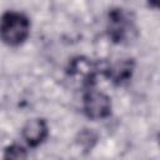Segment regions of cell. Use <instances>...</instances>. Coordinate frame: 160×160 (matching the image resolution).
Returning <instances> with one entry per match:
<instances>
[{"mask_svg":"<svg viewBox=\"0 0 160 160\" xmlns=\"http://www.w3.org/2000/svg\"><path fill=\"white\" fill-rule=\"evenodd\" d=\"M30 20L18 11H6L0 18V40L8 46H19L29 38Z\"/></svg>","mask_w":160,"mask_h":160,"instance_id":"6da1fadb","label":"cell"},{"mask_svg":"<svg viewBox=\"0 0 160 160\" xmlns=\"http://www.w3.org/2000/svg\"><path fill=\"white\" fill-rule=\"evenodd\" d=\"M106 29L109 38L116 44L131 40L136 32L134 20L130 18L129 12L120 8H115L109 11Z\"/></svg>","mask_w":160,"mask_h":160,"instance_id":"7a4b0ae2","label":"cell"},{"mask_svg":"<svg viewBox=\"0 0 160 160\" xmlns=\"http://www.w3.org/2000/svg\"><path fill=\"white\" fill-rule=\"evenodd\" d=\"M82 109L91 120L105 119L111 114V100L102 91L95 90L94 86L86 88L82 96Z\"/></svg>","mask_w":160,"mask_h":160,"instance_id":"3957f363","label":"cell"},{"mask_svg":"<svg viewBox=\"0 0 160 160\" xmlns=\"http://www.w3.org/2000/svg\"><path fill=\"white\" fill-rule=\"evenodd\" d=\"M134 66L135 64L132 59L120 60L114 64H105L102 69V75L110 79V81L115 85H122L124 82L130 80L134 71Z\"/></svg>","mask_w":160,"mask_h":160,"instance_id":"277c9868","label":"cell"},{"mask_svg":"<svg viewBox=\"0 0 160 160\" xmlns=\"http://www.w3.org/2000/svg\"><path fill=\"white\" fill-rule=\"evenodd\" d=\"M21 135L29 146L36 148L42 144L49 135L48 124L44 119H31L24 125Z\"/></svg>","mask_w":160,"mask_h":160,"instance_id":"5b68a950","label":"cell"},{"mask_svg":"<svg viewBox=\"0 0 160 160\" xmlns=\"http://www.w3.org/2000/svg\"><path fill=\"white\" fill-rule=\"evenodd\" d=\"M4 158L5 159H16V160L18 159H26L28 152L22 146L18 145V144H12L4 150Z\"/></svg>","mask_w":160,"mask_h":160,"instance_id":"8992f818","label":"cell"},{"mask_svg":"<svg viewBox=\"0 0 160 160\" xmlns=\"http://www.w3.org/2000/svg\"><path fill=\"white\" fill-rule=\"evenodd\" d=\"M96 141V135L90 130H84L80 134V144L85 145L86 149H91L94 142Z\"/></svg>","mask_w":160,"mask_h":160,"instance_id":"52a82bcc","label":"cell"},{"mask_svg":"<svg viewBox=\"0 0 160 160\" xmlns=\"http://www.w3.org/2000/svg\"><path fill=\"white\" fill-rule=\"evenodd\" d=\"M148 2H149V5H150L151 8L156 9V8H158V4H159V0H148Z\"/></svg>","mask_w":160,"mask_h":160,"instance_id":"ba28073f","label":"cell"}]
</instances>
